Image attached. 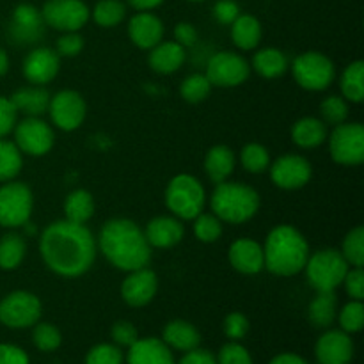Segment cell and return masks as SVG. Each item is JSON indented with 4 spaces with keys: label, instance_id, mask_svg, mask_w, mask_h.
I'll list each match as a JSON object with an SVG mask.
<instances>
[{
    "label": "cell",
    "instance_id": "cell-15",
    "mask_svg": "<svg viewBox=\"0 0 364 364\" xmlns=\"http://www.w3.org/2000/svg\"><path fill=\"white\" fill-rule=\"evenodd\" d=\"M270 181L281 191H299L306 187L313 178V166L306 156L287 153L270 162Z\"/></svg>",
    "mask_w": 364,
    "mask_h": 364
},
{
    "label": "cell",
    "instance_id": "cell-57",
    "mask_svg": "<svg viewBox=\"0 0 364 364\" xmlns=\"http://www.w3.org/2000/svg\"><path fill=\"white\" fill-rule=\"evenodd\" d=\"M7 71H9V55H7L6 50L0 46V77H4Z\"/></svg>",
    "mask_w": 364,
    "mask_h": 364
},
{
    "label": "cell",
    "instance_id": "cell-12",
    "mask_svg": "<svg viewBox=\"0 0 364 364\" xmlns=\"http://www.w3.org/2000/svg\"><path fill=\"white\" fill-rule=\"evenodd\" d=\"M205 75L212 87H238L247 82L249 75H251V64L240 53L224 50V52H217L210 57Z\"/></svg>",
    "mask_w": 364,
    "mask_h": 364
},
{
    "label": "cell",
    "instance_id": "cell-54",
    "mask_svg": "<svg viewBox=\"0 0 364 364\" xmlns=\"http://www.w3.org/2000/svg\"><path fill=\"white\" fill-rule=\"evenodd\" d=\"M178 364H219L217 363L215 355L208 350H203V348H194L191 352H185V355L181 358V361Z\"/></svg>",
    "mask_w": 364,
    "mask_h": 364
},
{
    "label": "cell",
    "instance_id": "cell-35",
    "mask_svg": "<svg viewBox=\"0 0 364 364\" xmlns=\"http://www.w3.org/2000/svg\"><path fill=\"white\" fill-rule=\"evenodd\" d=\"M23 167V155L16 144L7 139H0V183L16 180Z\"/></svg>",
    "mask_w": 364,
    "mask_h": 364
},
{
    "label": "cell",
    "instance_id": "cell-39",
    "mask_svg": "<svg viewBox=\"0 0 364 364\" xmlns=\"http://www.w3.org/2000/svg\"><path fill=\"white\" fill-rule=\"evenodd\" d=\"M194 223V235L201 244H215L220 237H223V226L224 223L212 212H201Z\"/></svg>",
    "mask_w": 364,
    "mask_h": 364
},
{
    "label": "cell",
    "instance_id": "cell-41",
    "mask_svg": "<svg viewBox=\"0 0 364 364\" xmlns=\"http://www.w3.org/2000/svg\"><path fill=\"white\" fill-rule=\"evenodd\" d=\"M348 102L343 96H327L320 103V119L327 124V127H338V124L348 121Z\"/></svg>",
    "mask_w": 364,
    "mask_h": 364
},
{
    "label": "cell",
    "instance_id": "cell-32",
    "mask_svg": "<svg viewBox=\"0 0 364 364\" xmlns=\"http://www.w3.org/2000/svg\"><path fill=\"white\" fill-rule=\"evenodd\" d=\"M338 316L336 291H316L308 306V318L318 329H327Z\"/></svg>",
    "mask_w": 364,
    "mask_h": 364
},
{
    "label": "cell",
    "instance_id": "cell-18",
    "mask_svg": "<svg viewBox=\"0 0 364 364\" xmlns=\"http://www.w3.org/2000/svg\"><path fill=\"white\" fill-rule=\"evenodd\" d=\"M228 262L242 276H256L265 269L263 245L255 238H237L228 249Z\"/></svg>",
    "mask_w": 364,
    "mask_h": 364
},
{
    "label": "cell",
    "instance_id": "cell-26",
    "mask_svg": "<svg viewBox=\"0 0 364 364\" xmlns=\"http://www.w3.org/2000/svg\"><path fill=\"white\" fill-rule=\"evenodd\" d=\"M327 135H329L327 124L320 117L315 116L301 117V119H297L291 124L290 130L291 141L301 149L320 148L322 144H326Z\"/></svg>",
    "mask_w": 364,
    "mask_h": 364
},
{
    "label": "cell",
    "instance_id": "cell-58",
    "mask_svg": "<svg viewBox=\"0 0 364 364\" xmlns=\"http://www.w3.org/2000/svg\"><path fill=\"white\" fill-rule=\"evenodd\" d=\"M188 2H203V0H188Z\"/></svg>",
    "mask_w": 364,
    "mask_h": 364
},
{
    "label": "cell",
    "instance_id": "cell-48",
    "mask_svg": "<svg viewBox=\"0 0 364 364\" xmlns=\"http://www.w3.org/2000/svg\"><path fill=\"white\" fill-rule=\"evenodd\" d=\"M341 287L352 301H364V272L363 267H350Z\"/></svg>",
    "mask_w": 364,
    "mask_h": 364
},
{
    "label": "cell",
    "instance_id": "cell-22",
    "mask_svg": "<svg viewBox=\"0 0 364 364\" xmlns=\"http://www.w3.org/2000/svg\"><path fill=\"white\" fill-rule=\"evenodd\" d=\"M45 21H43L41 9L32 4H20L14 7L13 20H11V34L21 43H34L43 36Z\"/></svg>",
    "mask_w": 364,
    "mask_h": 364
},
{
    "label": "cell",
    "instance_id": "cell-16",
    "mask_svg": "<svg viewBox=\"0 0 364 364\" xmlns=\"http://www.w3.org/2000/svg\"><path fill=\"white\" fill-rule=\"evenodd\" d=\"M60 57L48 46H36L25 55L21 63V73L32 85H46L59 75Z\"/></svg>",
    "mask_w": 364,
    "mask_h": 364
},
{
    "label": "cell",
    "instance_id": "cell-46",
    "mask_svg": "<svg viewBox=\"0 0 364 364\" xmlns=\"http://www.w3.org/2000/svg\"><path fill=\"white\" fill-rule=\"evenodd\" d=\"M215 359L219 364H252L251 354L247 352V348L238 345V341H230L224 345Z\"/></svg>",
    "mask_w": 364,
    "mask_h": 364
},
{
    "label": "cell",
    "instance_id": "cell-37",
    "mask_svg": "<svg viewBox=\"0 0 364 364\" xmlns=\"http://www.w3.org/2000/svg\"><path fill=\"white\" fill-rule=\"evenodd\" d=\"M92 20L102 28H114L127 16V6L121 0H100L91 13Z\"/></svg>",
    "mask_w": 364,
    "mask_h": 364
},
{
    "label": "cell",
    "instance_id": "cell-4",
    "mask_svg": "<svg viewBox=\"0 0 364 364\" xmlns=\"http://www.w3.org/2000/svg\"><path fill=\"white\" fill-rule=\"evenodd\" d=\"M262 206L258 191L240 181L217 183L210 196V210L224 224H245L255 219Z\"/></svg>",
    "mask_w": 364,
    "mask_h": 364
},
{
    "label": "cell",
    "instance_id": "cell-29",
    "mask_svg": "<svg viewBox=\"0 0 364 364\" xmlns=\"http://www.w3.org/2000/svg\"><path fill=\"white\" fill-rule=\"evenodd\" d=\"M288 68H290V60H288L287 53L274 46L256 50V53L252 55L251 70H255L259 77L267 78V80L283 77Z\"/></svg>",
    "mask_w": 364,
    "mask_h": 364
},
{
    "label": "cell",
    "instance_id": "cell-10",
    "mask_svg": "<svg viewBox=\"0 0 364 364\" xmlns=\"http://www.w3.org/2000/svg\"><path fill=\"white\" fill-rule=\"evenodd\" d=\"M14 144L20 149L21 155L39 159L52 151L55 144V132L50 123L41 117H23L16 121L13 132Z\"/></svg>",
    "mask_w": 364,
    "mask_h": 364
},
{
    "label": "cell",
    "instance_id": "cell-7",
    "mask_svg": "<svg viewBox=\"0 0 364 364\" xmlns=\"http://www.w3.org/2000/svg\"><path fill=\"white\" fill-rule=\"evenodd\" d=\"M288 70L291 71V77L299 87L311 92L326 91L336 78V66L333 59L316 50L299 53Z\"/></svg>",
    "mask_w": 364,
    "mask_h": 364
},
{
    "label": "cell",
    "instance_id": "cell-5",
    "mask_svg": "<svg viewBox=\"0 0 364 364\" xmlns=\"http://www.w3.org/2000/svg\"><path fill=\"white\" fill-rule=\"evenodd\" d=\"M164 201L171 215L180 220H192L205 212L206 208V191L205 185L196 176L188 173H180L173 176L164 192Z\"/></svg>",
    "mask_w": 364,
    "mask_h": 364
},
{
    "label": "cell",
    "instance_id": "cell-52",
    "mask_svg": "<svg viewBox=\"0 0 364 364\" xmlns=\"http://www.w3.org/2000/svg\"><path fill=\"white\" fill-rule=\"evenodd\" d=\"M174 41L180 43L183 48H188V46H194L196 43H198V28L194 27L192 23H188V21H180V23L174 25Z\"/></svg>",
    "mask_w": 364,
    "mask_h": 364
},
{
    "label": "cell",
    "instance_id": "cell-43",
    "mask_svg": "<svg viewBox=\"0 0 364 364\" xmlns=\"http://www.w3.org/2000/svg\"><path fill=\"white\" fill-rule=\"evenodd\" d=\"M338 322L341 331L347 334H355L364 327V304L363 301L347 302L338 313Z\"/></svg>",
    "mask_w": 364,
    "mask_h": 364
},
{
    "label": "cell",
    "instance_id": "cell-34",
    "mask_svg": "<svg viewBox=\"0 0 364 364\" xmlns=\"http://www.w3.org/2000/svg\"><path fill=\"white\" fill-rule=\"evenodd\" d=\"M341 96L348 103H363L364 100V63L354 60L343 70L340 77Z\"/></svg>",
    "mask_w": 364,
    "mask_h": 364
},
{
    "label": "cell",
    "instance_id": "cell-19",
    "mask_svg": "<svg viewBox=\"0 0 364 364\" xmlns=\"http://www.w3.org/2000/svg\"><path fill=\"white\" fill-rule=\"evenodd\" d=\"M318 364H350L354 358V341L345 331H327L315 347Z\"/></svg>",
    "mask_w": 364,
    "mask_h": 364
},
{
    "label": "cell",
    "instance_id": "cell-53",
    "mask_svg": "<svg viewBox=\"0 0 364 364\" xmlns=\"http://www.w3.org/2000/svg\"><path fill=\"white\" fill-rule=\"evenodd\" d=\"M0 364H31L23 348L16 345L0 343Z\"/></svg>",
    "mask_w": 364,
    "mask_h": 364
},
{
    "label": "cell",
    "instance_id": "cell-55",
    "mask_svg": "<svg viewBox=\"0 0 364 364\" xmlns=\"http://www.w3.org/2000/svg\"><path fill=\"white\" fill-rule=\"evenodd\" d=\"M270 364H309V363L306 361L304 358H301V355L290 354V352H287V354L276 355V358L270 361Z\"/></svg>",
    "mask_w": 364,
    "mask_h": 364
},
{
    "label": "cell",
    "instance_id": "cell-38",
    "mask_svg": "<svg viewBox=\"0 0 364 364\" xmlns=\"http://www.w3.org/2000/svg\"><path fill=\"white\" fill-rule=\"evenodd\" d=\"M212 84H210L205 73H192L185 77L183 82L180 84V96L187 103L196 105V103L205 102L210 92H212Z\"/></svg>",
    "mask_w": 364,
    "mask_h": 364
},
{
    "label": "cell",
    "instance_id": "cell-31",
    "mask_svg": "<svg viewBox=\"0 0 364 364\" xmlns=\"http://www.w3.org/2000/svg\"><path fill=\"white\" fill-rule=\"evenodd\" d=\"M95 198L85 188H75L64 199V219L75 224H87L95 215Z\"/></svg>",
    "mask_w": 364,
    "mask_h": 364
},
{
    "label": "cell",
    "instance_id": "cell-44",
    "mask_svg": "<svg viewBox=\"0 0 364 364\" xmlns=\"http://www.w3.org/2000/svg\"><path fill=\"white\" fill-rule=\"evenodd\" d=\"M124 358L121 347L110 343H100L85 355V364H123Z\"/></svg>",
    "mask_w": 364,
    "mask_h": 364
},
{
    "label": "cell",
    "instance_id": "cell-25",
    "mask_svg": "<svg viewBox=\"0 0 364 364\" xmlns=\"http://www.w3.org/2000/svg\"><path fill=\"white\" fill-rule=\"evenodd\" d=\"M50 98H52V95L45 85L31 84L16 89L9 100L18 114H23L25 117H41L48 110Z\"/></svg>",
    "mask_w": 364,
    "mask_h": 364
},
{
    "label": "cell",
    "instance_id": "cell-2",
    "mask_svg": "<svg viewBox=\"0 0 364 364\" xmlns=\"http://www.w3.org/2000/svg\"><path fill=\"white\" fill-rule=\"evenodd\" d=\"M96 247L103 258L121 272L148 267L151 262V247L144 237V231L135 220L127 217H114L103 223Z\"/></svg>",
    "mask_w": 364,
    "mask_h": 364
},
{
    "label": "cell",
    "instance_id": "cell-20",
    "mask_svg": "<svg viewBox=\"0 0 364 364\" xmlns=\"http://www.w3.org/2000/svg\"><path fill=\"white\" fill-rule=\"evenodd\" d=\"M142 231L151 249H173L185 237L183 220L174 215L153 217Z\"/></svg>",
    "mask_w": 364,
    "mask_h": 364
},
{
    "label": "cell",
    "instance_id": "cell-21",
    "mask_svg": "<svg viewBox=\"0 0 364 364\" xmlns=\"http://www.w3.org/2000/svg\"><path fill=\"white\" fill-rule=\"evenodd\" d=\"M128 38L141 50H151L164 39V23L151 11H139L128 21Z\"/></svg>",
    "mask_w": 364,
    "mask_h": 364
},
{
    "label": "cell",
    "instance_id": "cell-50",
    "mask_svg": "<svg viewBox=\"0 0 364 364\" xmlns=\"http://www.w3.org/2000/svg\"><path fill=\"white\" fill-rule=\"evenodd\" d=\"M18 121V112L9 98L0 95V139H6L13 132Z\"/></svg>",
    "mask_w": 364,
    "mask_h": 364
},
{
    "label": "cell",
    "instance_id": "cell-27",
    "mask_svg": "<svg viewBox=\"0 0 364 364\" xmlns=\"http://www.w3.org/2000/svg\"><path fill=\"white\" fill-rule=\"evenodd\" d=\"M235 166H237V155H235L233 149L226 144H215L206 151L205 162V173L208 176V180L213 185L223 183V181L230 180V176L233 174Z\"/></svg>",
    "mask_w": 364,
    "mask_h": 364
},
{
    "label": "cell",
    "instance_id": "cell-8",
    "mask_svg": "<svg viewBox=\"0 0 364 364\" xmlns=\"http://www.w3.org/2000/svg\"><path fill=\"white\" fill-rule=\"evenodd\" d=\"M34 210V194L23 181L0 183V226L7 230L25 228Z\"/></svg>",
    "mask_w": 364,
    "mask_h": 364
},
{
    "label": "cell",
    "instance_id": "cell-28",
    "mask_svg": "<svg viewBox=\"0 0 364 364\" xmlns=\"http://www.w3.org/2000/svg\"><path fill=\"white\" fill-rule=\"evenodd\" d=\"M162 341L174 350L191 352L201 345V334L198 327L187 320H171L164 327Z\"/></svg>",
    "mask_w": 364,
    "mask_h": 364
},
{
    "label": "cell",
    "instance_id": "cell-24",
    "mask_svg": "<svg viewBox=\"0 0 364 364\" xmlns=\"http://www.w3.org/2000/svg\"><path fill=\"white\" fill-rule=\"evenodd\" d=\"M128 364H176L173 352L160 338H139L128 347Z\"/></svg>",
    "mask_w": 364,
    "mask_h": 364
},
{
    "label": "cell",
    "instance_id": "cell-47",
    "mask_svg": "<svg viewBox=\"0 0 364 364\" xmlns=\"http://www.w3.org/2000/svg\"><path fill=\"white\" fill-rule=\"evenodd\" d=\"M249 333V320L244 313L233 311L224 318V334L231 341H240L247 336Z\"/></svg>",
    "mask_w": 364,
    "mask_h": 364
},
{
    "label": "cell",
    "instance_id": "cell-40",
    "mask_svg": "<svg viewBox=\"0 0 364 364\" xmlns=\"http://www.w3.org/2000/svg\"><path fill=\"white\" fill-rule=\"evenodd\" d=\"M340 252L350 267L364 265V228L355 226L345 235Z\"/></svg>",
    "mask_w": 364,
    "mask_h": 364
},
{
    "label": "cell",
    "instance_id": "cell-36",
    "mask_svg": "<svg viewBox=\"0 0 364 364\" xmlns=\"http://www.w3.org/2000/svg\"><path fill=\"white\" fill-rule=\"evenodd\" d=\"M270 153L259 142H249L240 149V166L245 173L263 174L269 171L270 166Z\"/></svg>",
    "mask_w": 364,
    "mask_h": 364
},
{
    "label": "cell",
    "instance_id": "cell-1",
    "mask_svg": "<svg viewBox=\"0 0 364 364\" xmlns=\"http://www.w3.org/2000/svg\"><path fill=\"white\" fill-rule=\"evenodd\" d=\"M39 255L52 274L64 279H77L95 265L98 255L96 237L85 224L53 220L41 231Z\"/></svg>",
    "mask_w": 364,
    "mask_h": 364
},
{
    "label": "cell",
    "instance_id": "cell-3",
    "mask_svg": "<svg viewBox=\"0 0 364 364\" xmlns=\"http://www.w3.org/2000/svg\"><path fill=\"white\" fill-rule=\"evenodd\" d=\"M262 245L265 269L277 277L301 274L311 255L306 237L291 224H277L269 231Z\"/></svg>",
    "mask_w": 364,
    "mask_h": 364
},
{
    "label": "cell",
    "instance_id": "cell-56",
    "mask_svg": "<svg viewBox=\"0 0 364 364\" xmlns=\"http://www.w3.org/2000/svg\"><path fill=\"white\" fill-rule=\"evenodd\" d=\"M162 2L164 0H128V4L137 11H151L159 7Z\"/></svg>",
    "mask_w": 364,
    "mask_h": 364
},
{
    "label": "cell",
    "instance_id": "cell-6",
    "mask_svg": "<svg viewBox=\"0 0 364 364\" xmlns=\"http://www.w3.org/2000/svg\"><path fill=\"white\" fill-rule=\"evenodd\" d=\"M350 265L340 249L323 247L311 252L302 272L306 281L315 291H336L341 287Z\"/></svg>",
    "mask_w": 364,
    "mask_h": 364
},
{
    "label": "cell",
    "instance_id": "cell-49",
    "mask_svg": "<svg viewBox=\"0 0 364 364\" xmlns=\"http://www.w3.org/2000/svg\"><path fill=\"white\" fill-rule=\"evenodd\" d=\"M110 336H112L114 345L117 347H130L135 341L139 340V333L135 329V326L128 320H119L112 326V331H110Z\"/></svg>",
    "mask_w": 364,
    "mask_h": 364
},
{
    "label": "cell",
    "instance_id": "cell-11",
    "mask_svg": "<svg viewBox=\"0 0 364 364\" xmlns=\"http://www.w3.org/2000/svg\"><path fill=\"white\" fill-rule=\"evenodd\" d=\"M39 297L27 290H14L0 301V323L9 329H27L41 318Z\"/></svg>",
    "mask_w": 364,
    "mask_h": 364
},
{
    "label": "cell",
    "instance_id": "cell-23",
    "mask_svg": "<svg viewBox=\"0 0 364 364\" xmlns=\"http://www.w3.org/2000/svg\"><path fill=\"white\" fill-rule=\"evenodd\" d=\"M148 66L151 71L159 75H173L176 73L180 68H183L185 60H187V48L173 41H160L159 45L148 50Z\"/></svg>",
    "mask_w": 364,
    "mask_h": 364
},
{
    "label": "cell",
    "instance_id": "cell-42",
    "mask_svg": "<svg viewBox=\"0 0 364 364\" xmlns=\"http://www.w3.org/2000/svg\"><path fill=\"white\" fill-rule=\"evenodd\" d=\"M32 341L41 352H53L63 343V334L53 323H36L32 326Z\"/></svg>",
    "mask_w": 364,
    "mask_h": 364
},
{
    "label": "cell",
    "instance_id": "cell-17",
    "mask_svg": "<svg viewBox=\"0 0 364 364\" xmlns=\"http://www.w3.org/2000/svg\"><path fill=\"white\" fill-rule=\"evenodd\" d=\"M121 299L127 302L130 308H144L159 291V277L148 267L127 272V277L121 283Z\"/></svg>",
    "mask_w": 364,
    "mask_h": 364
},
{
    "label": "cell",
    "instance_id": "cell-33",
    "mask_svg": "<svg viewBox=\"0 0 364 364\" xmlns=\"http://www.w3.org/2000/svg\"><path fill=\"white\" fill-rule=\"evenodd\" d=\"M25 256H27V242L20 233L9 231L0 238V269L7 272L16 270L23 263Z\"/></svg>",
    "mask_w": 364,
    "mask_h": 364
},
{
    "label": "cell",
    "instance_id": "cell-13",
    "mask_svg": "<svg viewBox=\"0 0 364 364\" xmlns=\"http://www.w3.org/2000/svg\"><path fill=\"white\" fill-rule=\"evenodd\" d=\"M46 114L53 127L60 132H75L84 124L87 116V103L75 89H60L50 98Z\"/></svg>",
    "mask_w": 364,
    "mask_h": 364
},
{
    "label": "cell",
    "instance_id": "cell-9",
    "mask_svg": "<svg viewBox=\"0 0 364 364\" xmlns=\"http://www.w3.org/2000/svg\"><path fill=\"white\" fill-rule=\"evenodd\" d=\"M326 142L331 159L338 166L358 167L364 162V127L361 123L345 121L333 127Z\"/></svg>",
    "mask_w": 364,
    "mask_h": 364
},
{
    "label": "cell",
    "instance_id": "cell-45",
    "mask_svg": "<svg viewBox=\"0 0 364 364\" xmlns=\"http://www.w3.org/2000/svg\"><path fill=\"white\" fill-rule=\"evenodd\" d=\"M84 46L85 41L84 38H82V34H78V32H63V36H60L55 43V52L60 59H63V57L73 59V57L80 55Z\"/></svg>",
    "mask_w": 364,
    "mask_h": 364
},
{
    "label": "cell",
    "instance_id": "cell-30",
    "mask_svg": "<svg viewBox=\"0 0 364 364\" xmlns=\"http://www.w3.org/2000/svg\"><path fill=\"white\" fill-rule=\"evenodd\" d=\"M231 27V41L242 52H251V50L258 48L262 43L263 28L262 23L256 16L252 14H240Z\"/></svg>",
    "mask_w": 364,
    "mask_h": 364
},
{
    "label": "cell",
    "instance_id": "cell-14",
    "mask_svg": "<svg viewBox=\"0 0 364 364\" xmlns=\"http://www.w3.org/2000/svg\"><path fill=\"white\" fill-rule=\"evenodd\" d=\"M45 25L59 32H78L91 18V11L82 0H46L41 7Z\"/></svg>",
    "mask_w": 364,
    "mask_h": 364
},
{
    "label": "cell",
    "instance_id": "cell-51",
    "mask_svg": "<svg viewBox=\"0 0 364 364\" xmlns=\"http://www.w3.org/2000/svg\"><path fill=\"white\" fill-rule=\"evenodd\" d=\"M240 14V6L235 0H217L213 6V18L220 25H231Z\"/></svg>",
    "mask_w": 364,
    "mask_h": 364
}]
</instances>
